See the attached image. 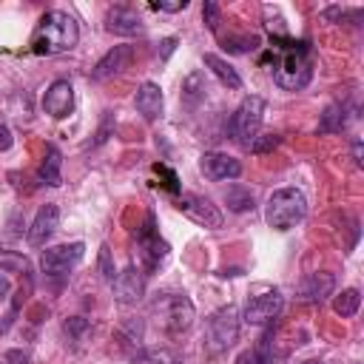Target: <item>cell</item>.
I'll list each match as a JSON object with an SVG mask.
<instances>
[{
  "instance_id": "1",
  "label": "cell",
  "mask_w": 364,
  "mask_h": 364,
  "mask_svg": "<svg viewBox=\"0 0 364 364\" xmlns=\"http://www.w3.org/2000/svg\"><path fill=\"white\" fill-rule=\"evenodd\" d=\"M267 60L273 63V80L284 91H299L310 82L313 77V57L310 46L304 40H290V37H273V46L267 48Z\"/></svg>"
},
{
  "instance_id": "2",
  "label": "cell",
  "mask_w": 364,
  "mask_h": 364,
  "mask_svg": "<svg viewBox=\"0 0 364 364\" xmlns=\"http://www.w3.org/2000/svg\"><path fill=\"white\" fill-rule=\"evenodd\" d=\"M80 40V28H77V20L65 11H46L31 34V51L34 54H63V51H71Z\"/></svg>"
},
{
  "instance_id": "3",
  "label": "cell",
  "mask_w": 364,
  "mask_h": 364,
  "mask_svg": "<svg viewBox=\"0 0 364 364\" xmlns=\"http://www.w3.org/2000/svg\"><path fill=\"white\" fill-rule=\"evenodd\" d=\"M304 213H307V199L296 188L273 191L270 199H267V208H264V219L276 230H290L296 222L304 219Z\"/></svg>"
},
{
  "instance_id": "4",
  "label": "cell",
  "mask_w": 364,
  "mask_h": 364,
  "mask_svg": "<svg viewBox=\"0 0 364 364\" xmlns=\"http://www.w3.org/2000/svg\"><path fill=\"white\" fill-rule=\"evenodd\" d=\"M151 316L156 318V324L165 330V333H185L191 324H193V301L182 293H165L159 299H154L151 304Z\"/></svg>"
},
{
  "instance_id": "5",
  "label": "cell",
  "mask_w": 364,
  "mask_h": 364,
  "mask_svg": "<svg viewBox=\"0 0 364 364\" xmlns=\"http://www.w3.org/2000/svg\"><path fill=\"white\" fill-rule=\"evenodd\" d=\"M262 119H264V100L262 97H253V94L245 97L239 102V108L233 111V117H230V136L239 145L250 148V142L259 136Z\"/></svg>"
},
{
  "instance_id": "6",
  "label": "cell",
  "mask_w": 364,
  "mask_h": 364,
  "mask_svg": "<svg viewBox=\"0 0 364 364\" xmlns=\"http://www.w3.org/2000/svg\"><path fill=\"white\" fill-rule=\"evenodd\" d=\"M236 336H239V313H236V307L228 304V307L216 310V313L208 318L205 350L213 353V355H219V353H225V350L236 341Z\"/></svg>"
},
{
  "instance_id": "7",
  "label": "cell",
  "mask_w": 364,
  "mask_h": 364,
  "mask_svg": "<svg viewBox=\"0 0 364 364\" xmlns=\"http://www.w3.org/2000/svg\"><path fill=\"white\" fill-rule=\"evenodd\" d=\"M136 250H139V262H142L145 270H156L168 256V242L159 239V233L154 230V216L151 213H148L145 225L136 233Z\"/></svg>"
},
{
  "instance_id": "8",
  "label": "cell",
  "mask_w": 364,
  "mask_h": 364,
  "mask_svg": "<svg viewBox=\"0 0 364 364\" xmlns=\"http://www.w3.org/2000/svg\"><path fill=\"white\" fill-rule=\"evenodd\" d=\"M82 253H85V245H82V242L46 247V250H43V259H40L43 273H46V276H51V279L65 276V273H68V270L82 259Z\"/></svg>"
},
{
  "instance_id": "9",
  "label": "cell",
  "mask_w": 364,
  "mask_h": 364,
  "mask_svg": "<svg viewBox=\"0 0 364 364\" xmlns=\"http://www.w3.org/2000/svg\"><path fill=\"white\" fill-rule=\"evenodd\" d=\"M176 208L193 219L196 225L202 228H222V210L208 199V196H199V193H182L176 196Z\"/></svg>"
},
{
  "instance_id": "10",
  "label": "cell",
  "mask_w": 364,
  "mask_h": 364,
  "mask_svg": "<svg viewBox=\"0 0 364 364\" xmlns=\"http://www.w3.org/2000/svg\"><path fill=\"white\" fill-rule=\"evenodd\" d=\"M282 307H284V299L279 290L259 293L245 304V321L247 324H270L282 313Z\"/></svg>"
},
{
  "instance_id": "11",
  "label": "cell",
  "mask_w": 364,
  "mask_h": 364,
  "mask_svg": "<svg viewBox=\"0 0 364 364\" xmlns=\"http://www.w3.org/2000/svg\"><path fill=\"white\" fill-rule=\"evenodd\" d=\"M111 284H114V299L119 304H136L145 296V276L134 264H128L125 270H119Z\"/></svg>"
},
{
  "instance_id": "12",
  "label": "cell",
  "mask_w": 364,
  "mask_h": 364,
  "mask_svg": "<svg viewBox=\"0 0 364 364\" xmlns=\"http://www.w3.org/2000/svg\"><path fill=\"white\" fill-rule=\"evenodd\" d=\"M43 111L54 119H63L74 111V88L68 80H54L43 94Z\"/></svg>"
},
{
  "instance_id": "13",
  "label": "cell",
  "mask_w": 364,
  "mask_h": 364,
  "mask_svg": "<svg viewBox=\"0 0 364 364\" xmlns=\"http://www.w3.org/2000/svg\"><path fill=\"white\" fill-rule=\"evenodd\" d=\"M199 168H202V173H205L208 179H213V182L236 179V176L242 173L239 159H233V156H228V154H219V151H208V154H202Z\"/></svg>"
},
{
  "instance_id": "14",
  "label": "cell",
  "mask_w": 364,
  "mask_h": 364,
  "mask_svg": "<svg viewBox=\"0 0 364 364\" xmlns=\"http://www.w3.org/2000/svg\"><path fill=\"white\" fill-rule=\"evenodd\" d=\"M131 57H134V46H128V43L114 46L111 51H105V54L100 57V63H97L94 71H91V80H108V77L125 71L128 63H131Z\"/></svg>"
},
{
  "instance_id": "15",
  "label": "cell",
  "mask_w": 364,
  "mask_h": 364,
  "mask_svg": "<svg viewBox=\"0 0 364 364\" xmlns=\"http://www.w3.org/2000/svg\"><path fill=\"white\" fill-rule=\"evenodd\" d=\"M57 225H60V208H57V205H43V208L37 210L31 228H28V242H31L34 247L46 245V242L51 239V233L57 230Z\"/></svg>"
},
{
  "instance_id": "16",
  "label": "cell",
  "mask_w": 364,
  "mask_h": 364,
  "mask_svg": "<svg viewBox=\"0 0 364 364\" xmlns=\"http://www.w3.org/2000/svg\"><path fill=\"white\" fill-rule=\"evenodd\" d=\"M105 28H108L111 34L134 37V34L142 31V17H139L134 9H128V6H114V9L108 11V17H105Z\"/></svg>"
},
{
  "instance_id": "17",
  "label": "cell",
  "mask_w": 364,
  "mask_h": 364,
  "mask_svg": "<svg viewBox=\"0 0 364 364\" xmlns=\"http://www.w3.org/2000/svg\"><path fill=\"white\" fill-rule=\"evenodd\" d=\"M333 287H336L333 273H310L299 284V299L301 301H324L333 293Z\"/></svg>"
},
{
  "instance_id": "18",
  "label": "cell",
  "mask_w": 364,
  "mask_h": 364,
  "mask_svg": "<svg viewBox=\"0 0 364 364\" xmlns=\"http://www.w3.org/2000/svg\"><path fill=\"white\" fill-rule=\"evenodd\" d=\"M134 105H136V111H139V114H142L148 122H154V119L162 114V105H165L159 85H156V82H142V85L136 88Z\"/></svg>"
},
{
  "instance_id": "19",
  "label": "cell",
  "mask_w": 364,
  "mask_h": 364,
  "mask_svg": "<svg viewBox=\"0 0 364 364\" xmlns=\"http://www.w3.org/2000/svg\"><path fill=\"white\" fill-rule=\"evenodd\" d=\"M236 364H273V330H267L250 350L239 353Z\"/></svg>"
},
{
  "instance_id": "20",
  "label": "cell",
  "mask_w": 364,
  "mask_h": 364,
  "mask_svg": "<svg viewBox=\"0 0 364 364\" xmlns=\"http://www.w3.org/2000/svg\"><path fill=\"white\" fill-rule=\"evenodd\" d=\"M205 65L219 77L222 85H228V88H242V77H239L236 68H233L228 60H222L219 54H205Z\"/></svg>"
},
{
  "instance_id": "21",
  "label": "cell",
  "mask_w": 364,
  "mask_h": 364,
  "mask_svg": "<svg viewBox=\"0 0 364 364\" xmlns=\"http://www.w3.org/2000/svg\"><path fill=\"white\" fill-rule=\"evenodd\" d=\"M60 165H63L60 151H57L54 145H48V148H46V159H43V165H40V182L57 188V185L63 182V176H60Z\"/></svg>"
},
{
  "instance_id": "22",
  "label": "cell",
  "mask_w": 364,
  "mask_h": 364,
  "mask_svg": "<svg viewBox=\"0 0 364 364\" xmlns=\"http://www.w3.org/2000/svg\"><path fill=\"white\" fill-rule=\"evenodd\" d=\"M202 97H205V77H202L199 71H193V74H188L185 82H182V100H185L188 108H193Z\"/></svg>"
},
{
  "instance_id": "23",
  "label": "cell",
  "mask_w": 364,
  "mask_h": 364,
  "mask_svg": "<svg viewBox=\"0 0 364 364\" xmlns=\"http://www.w3.org/2000/svg\"><path fill=\"white\" fill-rule=\"evenodd\" d=\"M225 202H228V208L236 210V213L253 210V193H250L247 188H242V185H230V188L225 191Z\"/></svg>"
},
{
  "instance_id": "24",
  "label": "cell",
  "mask_w": 364,
  "mask_h": 364,
  "mask_svg": "<svg viewBox=\"0 0 364 364\" xmlns=\"http://www.w3.org/2000/svg\"><path fill=\"white\" fill-rule=\"evenodd\" d=\"M358 304H361V293H358L355 287H350V290H341V296H336L333 310H336L341 318H350V316L358 313Z\"/></svg>"
},
{
  "instance_id": "25",
  "label": "cell",
  "mask_w": 364,
  "mask_h": 364,
  "mask_svg": "<svg viewBox=\"0 0 364 364\" xmlns=\"http://www.w3.org/2000/svg\"><path fill=\"white\" fill-rule=\"evenodd\" d=\"M344 105L341 102H336V105H330L324 114H321V122H318V131L321 134H336V131H341L344 128Z\"/></svg>"
},
{
  "instance_id": "26",
  "label": "cell",
  "mask_w": 364,
  "mask_h": 364,
  "mask_svg": "<svg viewBox=\"0 0 364 364\" xmlns=\"http://www.w3.org/2000/svg\"><path fill=\"white\" fill-rule=\"evenodd\" d=\"M134 364H182V361H179L176 353L159 347V350H142V353H136Z\"/></svg>"
},
{
  "instance_id": "27",
  "label": "cell",
  "mask_w": 364,
  "mask_h": 364,
  "mask_svg": "<svg viewBox=\"0 0 364 364\" xmlns=\"http://www.w3.org/2000/svg\"><path fill=\"white\" fill-rule=\"evenodd\" d=\"M0 267L11 270V273H31L28 259L23 253H14V250H0Z\"/></svg>"
},
{
  "instance_id": "28",
  "label": "cell",
  "mask_w": 364,
  "mask_h": 364,
  "mask_svg": "<svg viewBox=\"0 0 364 364\" xmlns=\"http://www.w3.org/2000/svg\"><path fill=\"white\" fill-rule=\"evenodd\" d=\"M222 43H225V48H228V51L245 54V51H253V48H256L262 40H259L256 34H242V37H225Z\"/></svg>"
},
{
  "instance_id": "29",
  "label": "cell",
  "mask_w": 364,
  "mask_h": 364,
  "mask_svg": "<svg viewBox=\"0 0 364 364\" xmlns=\"http://www.w3.org/2000/svg\"><path fill=\"white\" fill-rule=\"evenodd\" d=\"M279 142H282L279 134H262V136H256V139L250 142V151H253V154H267V151H273Z\"/></svg>"
},
{
  "instance_id": "30",
  "label": "cell",
  "mask_w": 364,
  "mask_h": 364,
  "mask_svg": "<svg viewBox=\"0 0 364 364\" xmlns=\"http://www.w3.org/2000/svg\"><path fill=\"white\" fill-rule=\"evenodd\" d=\"M100 273H102L105 282H114V276H117V270H114V264H111V250H108V245L100 247Z\"/></svg>"
},
{
  "instance_id": "31",
  "label": "cell",
  "mask_w": 364,
  "mask_h": 364,
  "mask_svg": "<svg viewBox=\"0 0 364 364\" xmlns=\"http://www.w3.org/2000/svg\"><path fill=\"white\" fill-rule=\"evenodd\" d=\"M202 14H205L208 28H210V31H216V26H219V6H216L213 0H208V3H205V9H202Z\"/></svg>"
},
{
  "instance_id": "32",
  "label": "cell",
  "mask_w": 364,
  "mask_h": 364,
  "mask_svg": "<svg viewBox=\"0 0 364 364\" xmlns=\"http://www.w3.org/2000/svg\"><path fill=\"white\" fill-rule=\"evenodd\" d=\"M156 11H182V9H188V0H176V3H151Z\"/></svg>"
},
{
  "instance_id": "33",
  "label": "cell",
  "mask_w": 364,
  "mask_h": 364,
  "mask_svg": "<svg viewBox=\"0 0 364 364\" xmlns=\"http://www.w3.org/2000/svg\"><path fill=\"white\" fill-rule=\"evenodd\" d=\"M108 131H111V111H105V122L100 125V131H97V139H94V145L105 142V139H108Z\"/></svg>"
},
{
  "instance_id": "34",
  "label": "cell",
  "mask_w": 364,
  "mask_h": 364,
  "mask_svg": "<svg viewBox=\"0 0 364 364\" xmlns=\"http://www.w3.org/2000/svg\"><path fill=\"white\" fill-rule=\"evenodd\" d=\"M85 330H88V324H85V318H80V316L65 321V333H85Z\"/></svg>"
},
{
  "instance_id": "35",
  "label": "cell",
  "mask_w": 364,
  "mask_h": 364,
  "mask_svg": "<svg viewBox=\"0 0 364 364\" xmlns=\"http://www.w3.org/2000/svg\"><path fill=\"white\" fill-rule=\"evenodd\" d=\"M11 142H14L11 131H9L6 125H0V151H9V148H11Z\"/></svg>"
},
{
  "instance_id": "36",
  "label": "cell",
  "mask_w": 364,
  "mask_h": 364,
  "mask_svg": "<svg viewBox=\"0 0 364 364\" xmlns=\"http://www.w3.org/2000/svg\"><path fill=\"white\" fill-rule=\"evenodd\" d=\"M6 361H11V364H28V355L20 353V350H9L6 353Z\"/></svg>"
},
{
  "instance_id": "37",
  "label": "cell",
  "mask_w": 364,
  "mask_h": 364,
  "mask_svg": "<svg viewBox=\"0 0 364 364\" xmlns=\"http://www.w3.org/2000/svg\"><path fill=\"white\" fill-rule=\"evenodd\" d=\"M173 46H176V37H168V40H162V57H168V54L173 51Z\"/></svg>"
},
{
  "instance_id": "38",
  "label": "cell",
  "mask_w": 364,
  "mask_h": 364,
  "mask_svg": "<svg viewBox=\"0 0 364 364\" xmlns=\"http://www.w3.org/2000/svg\"><path fill=\"white\" fill-rule=\"evenodd\" d=\"M353 156H355V162L361 165V142H355V145H353Z\"/></svg>"
},
{
  "instance_id": "39",
  "label": "cell",
  "mask_w": 364,
  "mask_h": 364,
  "mask_svg": "<svg viewBox=\"0 0 364 364\" xmlns=\"http://www.w3.org/2000/svg\"><path fill=\"white\" fill-rule=\"evenodd\" d=\"M6 293H9V279H3V276H0V299H3Z\"/></svg>"
},
{
  "instance_id": "40",
  "label": "cell",
  "mask_w": 364,
  "mask_h": 364,
  "mask_svg": "<svg viewBox=\"0 0 364 364\" xmlns=\"http://www.w3.org/2000/svg\"><path fill=\"white\" fill-rule=\"evenodd\" d=\"M304 364H321V361H304Z\"/></svg>"
}]
</instances>
